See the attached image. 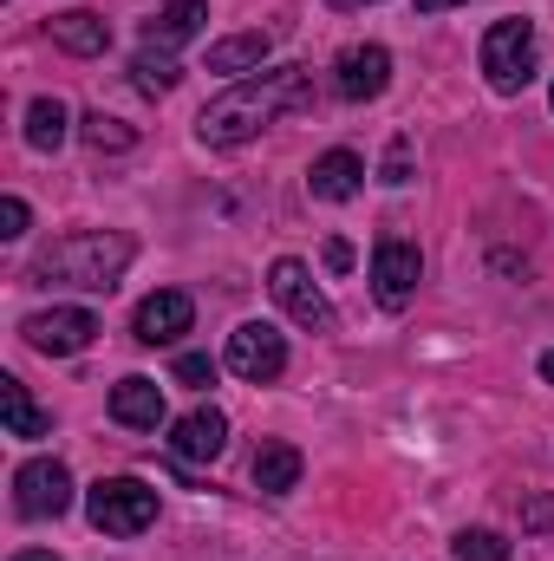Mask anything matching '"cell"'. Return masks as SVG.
<instances>
[{
    "label": "cell",
    "instance_id": "5b68a950",
    "mask_svg": "<svg viewBox=\"0 0 554 561\" xmlns=\"http://www.w3.org/2000/svg\"><path fill=\"white\" fill-rule=\"evenodd\" d=\"M268 294L280 300V313H287V320H300V327H313V333H333V327H339L333 300L313 287L307 262H293V255H280L275 268H268Z\"/></svg>",
    "mask_w": 554,
    "mask_h": 561
},
{
    "label": "cell",
    "instance_id": "484cf974",
    "mask_svg": "<svg viewBox=\"0 0 554 561\" xmlns=\"http://www.w3.org/2000/svg\"><path fill=\"white\" fill-rule=\"evenodd\" d=\"M522 529L529 536H554V496H529L522 503Z\"/></svg>",
    "mask_w": 554,
    "mask_h": 561
},
{
    "label": "cell",
    "instance_id": "30bf717a",
    "mask_svg": "<svg viewBox=\"0 0 554 561\" xmlns=\"http://www.w3.org/2000/svg\"><path fill=\"white\" fill-rule=\"evenodd\" d=\"M333 85H339V99H346V105L379 99V92L392 85V53H385V46H346V53H339V66H333Z\"/></svg>",
    "mask_w": 554,
    "mask_h": 561
},
{
    "label": "cell",
    "instance_id": "9c48e42d",
    "mask_svg": "<svg viewBox=\"0 0 554 561\" xmlns=\"http://www.w3.org/2000/svg\"><path fill=\"white\" fill-rule=\"evenodd\" d=\"M417 280H424V262H417L412 242H379L372 249V294H379V307H412Z\"/></svg>",
    "mask_w": 554,
    "mask_h": 561
},
{
    "label": "cell",
    "instance_id": "d6986e66",
    "mask_svg": "<svg viewBox=\"0 0 554 561\" xmlns=\"http://www.w3.org/2000/svg\"><path fill=\"white\" fill-rule=\"evenodd\" d=\"M0 419H7L13 437H46V431H53V419L26 399V386H20V379H0Z\"/></svg>",
    "mask_w": 554,
    "mask_h": 561
},
{
    "label": "cell",
    "instance_id": "83f0119b",
    "mask_svg": "<svg viewBox=\"0 0 554 561\" xmlns=\"http://www.w3.org/2000/svg\"><path fill=\"white\" fill-rule=\"evenodd\" d=\"M326 268L346 275V268H353V242H326Z\"/></svg>",
    "mask_w": 554,
    "mask_h": 561
},
{
    "label": "cell",
    "instance_id": "7a4b0ae2",
    "mask_svg": "<svg viewBox=\"0 0 554 561\" xmlns=\"http://www.w3.org/2000/svg\"><path fill=\"white\" fill-rule=\"evenodd\" d=\"M138 242L118 236V229H79V236H59L39 262H33V280L39 287H85V294H112L118 275L131 268Z\"/></svg>",
    "mask_w": 554,
    "mask_h": 561
},
{
    "label": "cell",
    "instance_id": "d6a6232c",
    "mask_svg": "<svg viewBox=\"0 0 554 561\" xmlns=\"http://www.w3.org/2000/svg\"><path fill=\"white\" fill-rule=\"evenodd\" d=\"M549 105H554V92H549Z\"/></svg>",
    "mask_w": 554,
    "mask_h": 561
},
{
    "label": "cell",
    "instance_id": "cb8c5ba5",
    "mask_svg": "<svg viewBox=\"0 0 554 561\" xmlns=\"http://www.w3.org/2000/svg\"><path fill=\"white\" fill-rule=\"evenodd\" d=\"M379 176L399 190V183H412V138H392V150H385V163H379Z\"/></svg>",
    "mask_w": 554,
    "mask_h": 561
},
{
    "label": "cell",
    "instance_id": "52a82bcc",
    "mask_svg": "<svg viewBox=\"0 0 554 561\" xmlns=\"http://www.w3.org/2000/svg\"><path fill=\"white\" fill-rule=\"evenodd\" d=\"M13 503H20V516H33V523L66 516V510H72V470H66L59 457L20 463V470H13Z\"/></svg>",
    "mask_w": 554,
    "mask_h": 561
},
{
    "label": "cell",
    "instance_id": "9a60e30c",
    "mask_svg": "<svg viewBox=\"0 0 554 561\" xmlns=\"http://www.w3.org/2000/svg\"><path fill=\"white\" fill-rule=\"evenodd\" d=\"M112 419L131 424V431H157V424H163V386L143 379V373L118 379V386H112Z\"/></svg>",
    "mask_w": 554,
    "mask_h": 561
},
{
    "label": "cell",
    "instance_id": "5bb4252c",
    "mask_svg": "<svg viewBox=\"0 0 554 561\" xmlns=\"http://www.w3.org/2000/svg\"><path fill=\"white\" fill-rule=\"evenodd\" d=\"M203 20H209L203 0H170L157 20H143V46H150V53H176V46H189V39L203 33Z\"/></svg>",
    "mask_w": 554,
    "mask_h": 561
},
{
    "label": "cell",
    "instance_id": "f1b7e54d",
    "mask_svg": "<svg viewBox=\"0 0 554 561\" xmlns=\"http://www.w3.org/2000/svg\"><path fill=\"white\" fill-rule=\"evenodd\" d=\"M443 7H463V0H417V13H443Z\"/></svg>",
    "mask_w": 554,
    "mask_h": 561
},
{
    "label": "cell",
    "instance_id": "ba28073f",
    "mask_svg": "<svg viewBox=\"0 0 554 561\" xmlns=\"http://www.w3.org/2000/svg\"><path fill=\"white\" fill-rule=\"evenodd\" d=\"M222 359H229L235 379L268 386V379L287 373V340H280V327H268V320H249V327L229 333V353H222Z\"/></svg>",
    "mask_w": 554,
    "mask_h": 561
},
{
    "label": "cell",
    "instance_id": "6da1fadb",
    "mask_svg": "<svg viewBox=\"0 0 554 561\" xmlns=\"http://www.w3.org/2000/svg\"><path fill=\"white\" fill-rule=\"evenodd\" d=\"M307 105H313V72H307V66H268V72L235 79L216 105H203L196 138L209 144V150H235V144L262 138L268 125L307 112Z\"/></svg>",
    "mask_w": 554,
    "mask_h": 561
},
{
    "label": "cell",
    "instance_id": "4fadbf2b",
    "mask_svg": "<svg viewBox=\"0 0 554 561\" xmlns=\"http://www.w3.org/2000/svg\"><path fill=\"white\" fill-rule=\"evenodd\" d=\"M307 190H313L320 203H353V196L366 190V163H359L353 150H326V157L307 170Z\"/></svg>",
    "mask_w": 554,
    "mask_h": 561
},
{
    "label": "cell",
    "instance_id": "4dcf8cb0",
    "mask_svg": "<svg viewBox=\"0 0 554 561\" xmlns=\"http://www.w3.org/2000/svg\"><path fill=\"white\" fill-rule=\"evenodd\" d=\"M542 379L554 386V353H542Z\"/></svg>",
    "mask_w": 554,
    "mask_h": 561
},
{
    "label": "cell",
    "instance_id": "d4e9b609",
    "mask_svg": "<svg viewBox=\"0 0 554 561\" xmlns=\"http://www.w3.org/2000/svg\"><path fill=\"white\" fill-rule=\"evenodd\" d=\"M176 379H183V386H216V359H209V353H183V359H176Z\"/></svg>",
    "mask_w": 554,
    "mask_h": 561
},
{
    "label": "cell",
    "instance_id": "603a6c76",
    "mask_svg": "<svg viewBox=\"0 0 554 561\" xmlns=\"http://www.w3.org/2000/svg\"><path fill=\"white\" fill-rule=\"evenodd\" d=\"M450 556H457V561H509V542H503L496 529H463Z\"/></svg>",
    "mask_w": 554,
    "mask_h": 561
},
{
    "label": "cell",
    "instance_id": "ffe728a7",
    "mask_svg": "<svg viewBox=\"0 0 554 561\" xmlns=\"http://www.w3.org/2000/svg\"><path fill=\"white\" fill-rule=\"evenodd\" d=\"M66 131H72V112H66L59 99H33V105H26V144H33V150H59Z\"/></svg>",
    "mask_w": 554,
    "mask_h": 561
},
{
    "label": "cell",
    "instance_id": "1f68e13d",
    "mask_svg": "<svg viewBox=\"0 0 554 561\" xmlns=\"http://www.w3.org/2000/svg\"><path fill=\"white\" fill-rule=\"evenodd\" d=\"M333 7H366V0H333Z\"/></svg>",
    "mask_w": 554,
    "mask_h": 561
},
{
    "label": "cell",
    "instance_id": "8992f818",
    "mask_svg": "<svg viewBox=\"0 0 554 561\" xmlns=\"http://www.w3.org/2000/svg\"><path fill=\"white\" fill-rule=\"evenodd\" d=\"M20 333H26L33 353H46V359H72V353H85V346L99 340V320H92L85 307H46V313H26Z\"/></svg>",
    "mask_w": 554,
    "mask_h": 561
},
{
    "label": "cell",
    "instance_id": "7402d4cb",
    "mask_svg": "<svg viewBox=\"0 0 554 561\" xmlns=\"http://www.w3.org/2000/svg\"><path fill=\"white\" fill-rule=\"evenodd\" d=\"M79 138L92 144V150H131L138 131L125 125V118H105V112H92V118H79Z\"/></svg>",
    "mask_w": 554,
    "mask_h": 561
},
{
    "label": "cell",
    "instance_id": "3957f363",
    "mask_svg": "<svg viewBox=\"0 0 554 561\" xmlns=\"http://www.w3.org/2000/svg\"><path fill=\"white\" fill-rule=\"evenodd\" d=\"M85 516L99 536H143L157 523V490L143 477H99L85 490Z\"/></svg>",
    "mask_w": 554,
    "mask_h": 561
},
{
    "label": "cell",
    "instance_id": "e0dca14e",
    "mask_svg": "<svg viewBox=\"0 0 554 561\" xmlns=\"http://www.w3.org/2000/svg\"><path fill=\"white\" fill-rule=\"evenodd\" d=\"M268 53H275V33H229V39H216V46H209V72L249 79V72H262V66H268Z\"/></svg>",
    "mask_w": 554,
    "mask_h": 561
},
{
    "label": "cell",
    "instance_id": "f546056e",
    "mask_svg": "<svg viewBox=\"0 0 554 561\" xmlns=\"http://www.w3.org/2000/svg\"><path fill=\"white\" fill-rule=\"evenodd\" d=\"M13 561H59V556H53V549H20Z\"/></svg>",
    "mask_w": 554,
    "mask_h": 561
},
{
    "label": "cell",
    "instance_id": "ac0fdd59",
    "mask_svg": "<svg viewBox=\"0 0 554 561\" xmlns=\"http://www.w3.org/2000/svg\"><path fill=\"white\" fill-rule=\"evenodd\" d=\"M300 483V450L293 444H262L255 450V490L262 496H287Z\"/></svg>",
    "mask_w": 554,
    "mask_h": 561
},
{
    "label": "cell",
    "instance_id": "277c9868",
    "mask_svg": "<svg viewBox=\"0 0 554 561\" xmlns=\"http://www.w3.org/2000/svg\"><path fill=\"white\" fill-rule=\"evenodd\" d=\"M483 72L503 99H516L529 79H535V26L529 20H496L483 33Z\"/></svg>",
    "mask_w": 554,
    "mask_h": 561
},
{
    "label": "cell",
    "instance_id": "8fae6325",
    "mask_svg": "<svg viewBox=\"0 0 554 561\" xmlns=\"http://www.w3.org/2000/svg\"><path fill=\"white\" fill-rule=\"evenodd\" d=\"M189 320H196V300L183 294V287H157V294H143L138 300V340L143 346H170V340H183L189 333Z\"/></svg>",
    "mask_w": 554,
    "mask_h": 561
},
{
    "label": "cell",
    "instance_id": "4316f807",
    "mask_svg": "<svg viewBox=\"0 0 554 561\" xmlns=\"http://www.w3.org/2000/svg\"><path fill=\"white\" fill-rule=\"evenodd\" d=\"M20 236H26V203L7 196V203H0V242H20Z\"/></svg>",
    "mask_w": 554,
    "mask_h": 561
},
{
    "label": "cell",
    "instance_id": "2e32d148",
    "mask_svg": "<svg viewBox=\"0 0 554 561\" xmlns=\"http://www.w3.org/2000/svg\"><path fill=\"white\" fill-rule=\"evenodd\" d=\"M46 33H53V46H66L72 59H99V53L112 46V26H105L99 13H85V7L53 13V20H46Z\"/></svg>",
    "mask_w": 554,
    "mask_h": 561
},
{
    "label": "cell",
    "instance_id": "7c38bea8",
    "mask_svg": "<svg viewBox=\"0 0 554 561\" xmlns=\"http://www.w3.org/2000/svg\"><path fill=\"white\" fill-rule=\"evenodd\" d=\"M222 444H229V419H222L216 405H196L189 419H176V431H170V450H176L183 463H216Z\"/></svg>",
    "mask_w": 554,
    "mask_h": 561
},
{
    "label": "cell",
    "instance_id": "44dd1931",
    "mask_svg": "<svg viewBox=\"0 0 554 561\" xmlns=\"http://www.w3.org/2000/svg\"><path fill=\"white\" fill-rule=\"evenodd\" d=\"M131 79H138V92H150V99H163V92H176L183 66H176L170 53H150V46H143L138 59H131Z\"/></svg>",
    "mask_w": 554,
    "mask_h": 561
}]
</instances>
